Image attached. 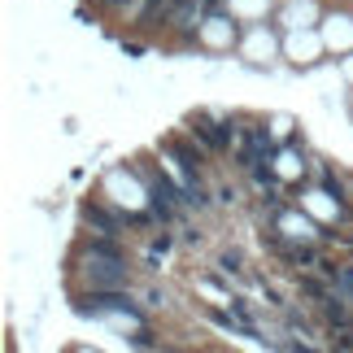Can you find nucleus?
Returning a JSON list of instances; mask_svg holds the SVG:
<instances>
[{
    "label": "nucleus",
    "instance_id": "1",
    "mask_svg": "<svg viewBox=\"0 0 353 353\" xmlns=\"http://www.w3.org/2000/svg\"><path fill=\"white\" fill-rule=\"evenodd\" d=\"M88 279H92V288H118V283H127V270L118 266V257H97L92 253Z\"/></svg>",
    "mask_w": 353,
    "mask_h": 353
},
{
    "label": "nucleus",
    "instance_id": "2",
    "mask_svg": "<svg viewBox=\"0 0 353 353\" xmlns=\"http://www.w3.org/2000/svg\"><path fill=\"white\" fill-rule=\"evenodd\" d=\"M92 314H110V319H127V323H140V310H131L122 296H92Z\"/></svg>",
    "mask_w": 353,
    "mask_h": 353
},
{
    "label": "nucleus",
    "instance_id": "3",
    "mask_svg": "<svg viewBox=\"0 0 353 353\" xmlns=\"http://www.w3.org/2000/svg\"><path fill=\"white\" fill-rule=\"evenodd\" d=\"M110 192H114V201H122V205H144V192H140V183L135 179H127V174H110Z\"/></svg>",
    "mask_w": 353,
    "mask_h": 353
},
{
    "label": "nucleus",
    "instance_id": "4",
    "mask_svg": "<svg viewBox=\"0 0 353 353\" xmlns=\"http://www.w3.org/2000/svg\"><path fill=\"white\" fill-rule=\"evenodd\" d=\"M314 39H310V35H292V44H288V52H292V57L296 61H310V57H314Z\"/></svg>",
    "mask_w": 353,
    "mask_h": 353
},
{
    "label": "nucleus",
    "instance_id": "5",
    "mask_svg": "<svg viewBox=\"0 0 353 353\" xmlns=\"http://www.w3.org/2000/svg\"><path fill=\"white\" fill-rule=\"evenodd\" d=\"M83 219H88V223H97L101 232H118V223H114L105 210H97V205H83Z\"/></svg>",
    "mask_w": 353,
    "mask_h": 353
},
{
    "label": "nucleus",
    "instance_id": "6",
    "mask_svg": "<svg viewBox=\"0 0 353 353\" xmlns=\"http://www.w3.org/2000/svg\"><path fill=\"white\" fill-rule=\"evenodd\" d=\"M310 18H314V9H310V5H296V9L288 13V22H292V26H305Z\"/></svg>",
    "mask_w": 353,
    "mask_h": 353
},
{
    "label": "nucleus",
    "instance_id": "7",
    "mask_svg": "<svg viewBox=\"0 0 353 353\" xmlns=\"http://www.w3.org/2000/svg\"><path fill=\"white\" fill-rule=\"evenodd\" d=\"M336 22H341V18H336ZM336 22H332L327 39H332V44H349V26H336Z\"/></svg>",
    "mask_w": 353,
    "mask_h": 353
},
{
    "label": "nucleus",
    "instance_id": "8",
    "mask_svg": "<svg viewBox=\"0 0 353 353\" xmlns=\"http://www.w3.org/2000/svg\"><path fill=\"white\" fill-rule=\"evenodd\" d=\"M283 227H288L292 236H310V223L305 219H283Z\"/></svg>",
    "mask_w": 353,
    "mask_h": 353
},
{
    "label": "nucleus",
    "instance_id": "9",
    "mask_svg": "<svg viewBox=\"0 0 353 353\" xmlns=\"http://www.w3.org/2000/svg\"><path fill=\"white\" fill-rule=\"evenodd\" d=\"M262 52H270V35H253V57H262Z\"/></svg>",
    "mask_w": 353,
    "mask_h": 353
}]
</instances>
